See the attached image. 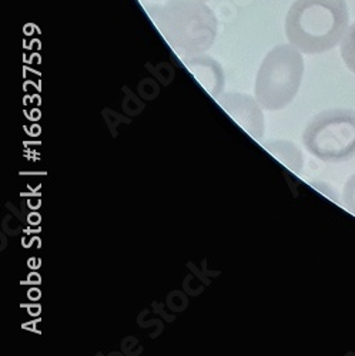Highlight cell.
Segmentation results:
<instances>
[{
    "label": "cell",
    "mask_w": 355,
    "mask_h": 356,
    "mask_svg": "<svg viewBox=\"0 0 355 356\" xmlns=\"http://www.w3.org/2000/svg\"><path fill=\"white\" fill-rule=\"evenodd\" d=\"M145 9L163 39L179 56L201 54L214 44L219 22L201 0H167Z\"/></svg>",
    "instance_id": "cell-1"
},
{
    "label": "cell",
    "mask_w": 355,
    "mask_h": 356,
    "mask_svg": "<svg viewBox=\"0 0 355 356\" xmlns=\"http://www.w3.org/2000/svg\"><path fill=\"white\" fill-rule=\"evenodd\" d=\"M304 76V57L292 44H278L265 57L255 76L254 97L262 108H285L297 96Z\"/></svg>",
    "instance_id": "cell-3"
},
{
    "label": "cell",
    "mask_w": 355,
    "mask_h": 356,
    "mask_svg": "<svg viewBox=\"0 0 355 356\" xmlns=\"http://www.w3.org/2000/svg\"><path fill=\"white\" fill-rule=\"evenodd\" d=\"M340 50L347 69L355 74V23H352L345 32L340 43Z\"/></svg>",
    "instance_id": "cell-8"
},
{
    "label": "cell",
    "mask_w": 355,
    "mask_h": 356,
    "mask_svg": "<svg viewBox=\"0 0 355 356\" xmlns=\"http://www.w3.org/2000/svg\"><path fill=\"white\" fill-rule=\"evenodd\" d=\"M184 66L197 80V83L216 100L223 95L226 77L223 67L213 57L205 54H196L184 58Z\"/></svg>",
    "instance_id": "cell-6"
},
{
    "label": "cell",
    "mask_w": 355,
    "mask_h": 356,
    "mask_svg": "<svg viewBox=\"0 0 355 356\" xmlns=\"http://www.w3.org/2000/svg\"><path fill=\"white\" fill-rule=\"evenodd\" d=\"M303 143L310 154L325 163H342L355 156V110L331 108L307 124Z\"/></svg>",
    "instance_id": "cell-4"
},
{
    "label": "cell",
    "mask_w": 355,
    "mask_h": 356,
    "mask_svg": "<svg viewBox=\"0 0 355 356\" xmlns=\"http://www.w3.org/2000/svg\"><path fill=\"white\" fill-rule=\"evenodd\" d=\"M219 106L231 117V120L240 126L251 138L260 141L265 133V120L262 106L250 95L223 93Z\"/></svg>",
    "instance_id": "cell-5"
},
{
    "label": "cell",
    "mask_w": 355,
    "mask_h": 356,
    "mask_svg": "<svg viewBox=\"0 0 355 356\" xmlns=\"http://www.w3.org/2000/svg\"><path fill=\"white\" fill-rule=\"evenodd\" d=\"M345 0H295L285 17L290 44L306 54H320L341 43L348 31Z\"/></svg>",
    "instance_id": "cell-2"
},
{
    "label": "cell",
    "mask_w": 355,
    "mask_h": 356,
    "mask_svg": "<svg viewBox=\"0 0 355 356\" xmlns=\"http://www.w3.org/2000/svg\"><path fill=\"white\" fill-rule=\"evenodd\" d=\"M342 202L345 209L355 217V174H352L345 186H344V191H342Z\"/></svg>",
    "instance_id": "cell-9"
},
{
    "label": "cell",
    "mask_w": 355,
    "mask_h": 356,
    "mask_svg": "<svg viewBox=\"0 0 355 356\" xmlns=\"http://www.w3.org/2000/svg\"><path fill=\"white\" fill-rule=\"evenodd\" d=\"M264 148L276 160H278L287 170L299 174L303 170L304 160L300 148L292 141L287 140H270L264 143Z\"/></svg>",
    "instance_id": "cell-7"
},
{
    "label": "cell",
    "mask_w": 355,
    "mask_h": 356,
    "mask_svg": "<svg viewBox=\"0 0 355 356\" xmlns=\"http://www.w3.org/2000/svg\"><path fill=\"white\" fill-rule=\"evenodd\" d=\"M201 2H207V0H201Z\"/></svg>",
    "instance_id": "cell-10"
}]
</instances>
